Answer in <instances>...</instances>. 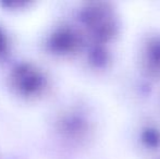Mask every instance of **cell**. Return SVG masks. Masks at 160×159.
<instances>
[{
	"label": "cell",
	"instance_id": "277c9868",
	"mask_svg": "<svg viewBox=\"0 0 160 159\" xmlns=\"http://www.w3.org/2000/svg\"><path fill=\"white\" fill-rule=\"evenodd\" d=\"M76 45V37L71 32H62L57 36L55 46L59 48V50L67 51L72 49Z\"/></svg>",
	"mask_w": 160,
	"mask_h": 159
},
{
	"label": "cell",
	"instance_id": "7a4b0ae2",
	"mask_svg": "<svg viewBox=\"0 0 160 159\" xmlns=\"http://www.w3.org/2000/svg\"><path fill=\"white\" fill-rule=\"evenodd\" d=\"M147 60L152 70L160 72V38H155L148 45Z\"/></svg>",
	"mask_w": 160,
	"mask_h": 159
},
{
	"label": "cell",
	"instance_id": "5b68a950",
	"mask_svg": "<svg viewBox=\"0 0 160 159\" xmlns=\"http://www.w3.org/2000/svg\"><path fill=\"white\" fill-rule=\"evenodd\" d=\"M142 140L148 146L157 147L160 144V132L152 127L145 129L142 134Z\"/></svg>",
	"mask_w": 160,
	"mask_h": 159
},
{
	"label": "cell",
	"instance_id": "6da1fadb",
	"mask_svg": "<svg viewBox=\"0 0 160 159\" xmlns=\"http://www.w3.org/2000/svg\"><path fill=\"white\" fill-rule=\"evenodd\" d=\"M83 19L100 40H109L118 33V21L109 7L103 4L91 7L84 12Z\"/></svg>",
	"mask_w": 160,
	"mask_h": 159
},
{
	"label": "cell",
	"instance_id": "52a82bcc",
	"mask_svg": "<svg viewBox=\"0 0 160 159\" xmlns=\"http://www.w3.org/2000/svg\"><path fill=\"white\" fill-rule=\"evenodd\" d=\"M4 46H6V39H4L2 33L0 32V51H2L4 49Z\"/></svg>",
	"mask_w": 160,
	"mask_h": 159
},
{
	"label": "cell",
	"instance_id": "8992f818",
	"mask_svg": "<svg viewBox=\"0 0 160 159\" xmlns=\"http://www.w3.org/2000/svg\"><path fill=\"white\" fill-rule=\"evenodd\" d=\"M93 60L94 62H96L98 66H103V64L107 63L108 61V53L101 47H98L94 50L93 52Z\"/></svg>",
	"mask_w": 160,
	"mask_h": 159
},
{
	"label": "cell",
	"instance_id": "3957f363",
	"mask_svg": "<svg viewBox=\"0 0 160 159\" xmlns=\"http://www.w3.org/2000/svg\"><path fill=\"white\" fill-rule=\"evenodd\" d=\"M39 81L40 79L37 73H35L30 69H24L23 71H20L19 82L22 85L21 88H24L26 91H34L39 85Z\"/></svg>",
	"mask_w": 160,
	"mask_h": 159
}]
</instances>
